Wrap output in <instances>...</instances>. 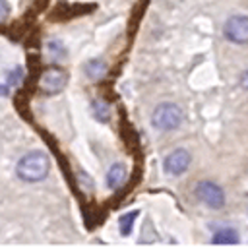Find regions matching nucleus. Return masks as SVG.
<instances>
[{
  "label": "nucleus",
  "mask_w": 248,
  "mask_h": 248,
  "mask_svg": "<svg viewBox=\"0 0 248 248\" xmlns=\"http://www.w3.org/2000/svg\"><path fill=\"white\" fill-rule=\"evenodd\" d=\"M50 170V159L43 151H31L17 161L16 172L23 182H39L46 178Z\"/></svg>",
  "instance_id": "obj_1"
},
{
  "label": "nucleus",
  "mask_w": 248,
  "mask_h": 248,
  "mask_svg": "<svg viewBox=\"0 0 248 248\" xmlns=\"http://www.w3.org/2000/svg\"><path fill=\"white\" fill-rule=\"evenodd\" d=\"M180 122H182V110L174 103H161L155 107V110L151 114V124L163 132L176 130L180 126Z\"/></svg>",
  "instance_id": "obj_2"
},
{
  "label": "nucleus",
  "mask_w": 248,
  "mask_h": 248,
  "mask_svg": "<svg viewBox=\"0 0 248 248\" xmlns=\"http://www.w3.org/2000/svg\"><path fill=\"white\" fill-rule=\"evenodd\" d=\"M196 198L200 202H203L207 207L211 209H221L225 205V192L219 184L211 182V180H202L196 184V190H194Z\"/></svg>",
  "instance_id": "obj_3"
},
{
  "label": "nucleus",
  "mask_w": 248,
  "mask_h": 248,
  "mask_svg": "<svg viewBox=\"0 0 248 248\" xmlns=\"http://www.w3.org/2000/svg\"><path fill=\"white\" fill-rule=\"evenodd\" d=\"M68 83V74L62 70V68H46L41 78H39V89L45 93V95H56L60 93Z\"/></svg>",
  "instance_id": "obj_4"
},
{
  "label": "nucleus",
  "mask_w": 248,
  "mask_h": 248,
  "mask_svg": "<svg viewBox=\"0 0 248 248\" xmlns=\"http://www.w3.org/2000/svg\"><path fill=\"white\" fill-rule=\"evenodd\" d=\"M223 35L234 45H248V16H232L223 25Z\"/></svg>",
  "instance_id": "obj_5"
},
{
  "label": "nucleus",
  "mask_w": 248,
  "mask_h": 248,
  "mask_svg": "<svg viewBox=\"0 0 248 248\" xmlns=\"http://www.w3.org/2000/svg\"><path fill=\"white\" fill-rule=\"evenodd\" d=\"M190 163H192V155H190V151L178 147V149L170 151V153L165 157L163 167H165V170H167L169 174L178 176V174H182V172L190 167Z\"/></svg>",
  "instance_id": "obj_6"
},
{
  "label": "nucleus",
  "mask_w": 248,
  "mask_h": 248,
  "mask_svg": "<svg viewBox=\"0 0 248 248\" xmlns=\"http://www.w3.org/2000/svg\"><path fill=\"white\" fill-rule=\"evenodd\" d=\"M128 176V169L124 163H114L107 172V184L108 188H120Z\"/></svg>",
  "instance_id": "obj_7"
},
{
  "label": "nucleus",
  "mask_w": 248,
  "mask_h": 248,
  "mask_svg": "<svg viewBox=\"0 0 248 248\" xmlns=\"http://www.w3.org/2000/svg\"><path fill=\"white\" fill-rule=\"evenodd\" d=\"M238 234L234 229H219L213 234V244H236Z\"/></svg>",
  "instance_id": "obj_8"
},
{
  "label": "nucleus",
  "mask_w": 248,
  "mask_h": 248,
  "mask_svg": "<svg viewBox=\"0 0 248 248\" xmlns=\"http://www.w3.org/2000/svg\"><path fill=\"white\" fill-rule=\"evenodd\" d=\"M85 74L91 78V79H101L105 74H107V64L103 60H89L85 64Z\"/></svg>",
  "instance_id": "obj_9"
},
{
  "label": "nucleus",
  "mask_w": 248,
  "mask_h": 248,
  "mask_svg": "<svg viewBox=\"0 0 248 248\" xmlns=\"http://www.w3.org/2000/svg\"><path fill=\"white\" fill-rule=\"evenodd\" d=\"M91 108H93V116H95L97 120L107 122V120L110 118V107H108L105 101H95V103L91 105Z\"/></svg>",
  "instance_id": "obj_10"
},
{
  "label": "nucleus",
  "mask_w": 248,
  "mask_h": 248,
  "mask_svg": "<svg viewBox=\"0 0 248 248\" xmlns=\"http://www.w3.org/2000/svg\"><path fill=\"white\" fill-rule=\"evenodd\" d=\"M136 215H138V211H130V213H126V215L120 217V231H122V234H130L132 225L136 221Z\"/></svg>",
  "instance_id": "obj_11"
},
{
  "label": "nucleus",
  "mask_w": 248,
  "mask_h": 248,
  "mask_svg": "<svg viewBox=\"0 0 248 248\" xmlns=\"http://www.w3.org/2000/svg\"><path fill=\"white\" fill-rule=\"evenodd\" d=\"M21 68H16V70H12L10 74H8V81H10V85H19V81H21Z\"/></svg>",
  "instance_id": "obj_12"
},
{
  "label": "nucleus",
  "mask_w": 248,
  "mask_h": 248,
  "mask_svg": "<svg viewBox=\"0 0 248 248\" xmlns=\"http://www.w3.org/2000/svg\"><path fill=\"white\" fill-rule=\"evenodd\" d=\"M8 16H10V6L6 0H0V23H4L8 19Z\"/></svg>",
  "instance_id": "obj_13"
},
{
  "label": "nucleus",
  "mask_w": 248,
  "mask_h": 248,
  "mask_svg": "<svg viewBox=\"0 0 248 248\" xmlns=\"http://www.w3.org/2000/svg\"><path fill=\"white\" fill-rule=\"evenodd\" d=\"M240 85H242V89H248V70L242 72V76H240Z\"/></svg>",
  "instance_id": "obj_14"
},
{
  "label": "nucleus",
  "mask_w": 248,
  "mask_h": 248,
  "mask_svg": "<svg viewBox=\"0 0 248 248\" xmlns=\"http://www.w3.org/2000/svg\"><path fill=\"white\" fill-rule=\"evenodd\" d=\"M0 95H2V97L8 95V87H6V85H0Z\"/></svg>",
  "instance_id": "obj_15"
}]
</instances>
